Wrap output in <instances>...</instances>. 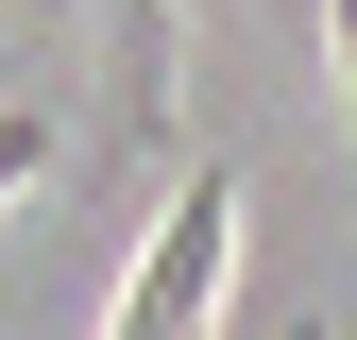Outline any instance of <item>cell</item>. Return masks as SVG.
<instances>
[{"label": "cell", "mask_w": 357, "mask_h": 340, "mask_svg": "<svg viewBox=\"0 0 357 340\" xmlns=\"http://www.w3.org/2000/svg\"><path fill=\"white\" fill-rule=\"evenodd\" d=\"M324 34H340V153H357V0H324Z\"/></svg>", "instance_id": "cell-4"}, {"label": "cell", "mask_w": 357, "mask_h": 340, "mask_svg": "<svg viewBox=\"0 0 357 340\" xmlns=\"http://www.w3.org/2000/svg\"><path fill=\"white\" fill-rule=\"evenodd\" d=\"M102 153H188V0H119V119Z\"/></svg>", "instance_id": "cell-2"}, {"label": "cell", "mask_w": 357, "mask_h": 340, "mask_svg": "<svg viewBox=\"0 0 357 340\" xmlns=\"http://www.w3.org/2000/svg\"><path fill=\"white\" fill-rule=\"evenodd\" d=\"M52 137H68L52 102H0V222H17V187H34V170H52Z\"/></svg>", "instance_id": "cell-3"}, {"label": "cell", "mask_w": 357, "mask_h": 340, "mask_svg": "<svg viewBox=\"0 0 357 340\" xmlns=\"http://www.w3.org/2000/svg\"><path fill=\"white\" fill-rule=\"evenodd\" d=\"M238 170L221 153H170V204H153V238H137V272H119V307L102 340H221V289H238Z\"/></svg>", "instance_id": "cell-1"}]
</instances>
